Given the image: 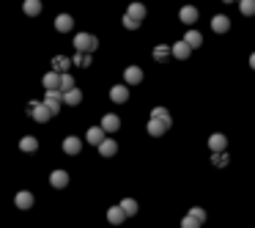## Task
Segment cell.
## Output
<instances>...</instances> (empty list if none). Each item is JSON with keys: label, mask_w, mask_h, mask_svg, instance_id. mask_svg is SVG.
Listing matches in <instances>:
<instances>
[{"label": "cell", "mask_w": 255, "mask_h": 228, "mask_svg": "<svg viewBox=\"0 0 255 228\" xmlns=\"http://www.w3.org/2000/svg\"><path fill=\"white\" fill-rule=\"evenodd\" d=\"M124 80H126V85H138V83H143V69H140V66H126Z\"/></svg>", "instance_id": "cell-9"}, {"label": "cell", "mask_w": 255, "mask_h": 228, "mask_svg": "<svg viewBox=\"0 0 255 228\" xmlns=\"http://www.w3.org/2000/svg\"><path fill=\"white\" fill-rule=\"evenodd\" d=\"M28 113L33 116V121H39V124H47L49 118H52V110H49L44 102H36V99L28 102Z\"/></svg>", "instance_id": "cell-1"}, {"label": "cell", "mask_w": 255, "mask_h": 228, "mask_svg": "<svg viewBox=\"0 0 255 228\" xmlns=\"http://www.w3.org/2000/svg\"><path fill=\"white\" fill-rule=\"evenodd\" d=\"M69 66H71V58H66V55H55V58H52V69H55L58 75L69 72Z\"/></svg>", "instance_id": "cell-22"}, {"label": "cell", "mask_w": 255, "mask_h": 228, "mask_svg": "<svg viewBox=\"0 0 255 228\" xmlns=\"http://www.w3.org/2000/svg\"><path fill=\"white\" fill-rule=\"evenodd\" d=\"M184 42L189 44V47H192V50H198L200 44H203V33H200V30H186Z\"/></svg>", "instance_id": "cell-23"}, {"label": "cell", "mask_w": 255, "mask_h": 228, "mask_svg": "<svg viewBox=\"0 0 255 228\" xmlns=\"http://www.w3.org/2000/svg\"><path fill=\"white\" fill-rule=\"evenodd\" d=\"M74 88V77L69 75V72H63L61 75V91H71Z\"/></svg>", "instance_id": "cell-31"}, {"label": "cell", "mask_w": 255, "mask_h": 228, "mask_svg": "<svg viewBox=\"0 0 255 228\" xmlns=\"http://www.w3.org/2000/svg\"><path fill=\"white\" fill-rule=\"evenodd\" d=\"M99 127H102L104 132H118V129H121V118L113 116V113H107V116L102 118V124H99Z\"/></svg>", "instance_id": "cell-18"}, {"label": "cell", "mask_w": 255, "mask_h": 228, "mask_svg": "<svg viewBox=\"0 0 255 228\" xmlns=\"http://www.w3.org/2000/svg\"><path fill=\"white\" fill-rule=\"evenodd\" d=\"M222 3H239V0H222Z\"/></svg>", "instance_id": "cell-37"}, {"label": "cell", "mask_w": 255, "mask_h": 228, "mask_svg": "<svg viewBox=\"0 0 255 228\" xmlns=\"http://www.w3.org/2000/svg\"><path fill=\"white\" fill-rule=\"evenodd\" d=\"M239 11L244 17H253L255 14V0H239Z\"/></svg>", "instance_id": "cell-30"}, {"label": "cell", "mask_w": 255, "mask_h": 228, "mask_svg": "<svg viewBox=\"0 0 255 228\" xmlns=\"http://www.w3.org/2000/svg\"><path fill=\"white\" fill-rule=\"evenodd\" d=\"M198 17H200V11L195 6H181V11H179V20L184 22V25H195Z\"/></svg>", "instance_id": "cell-7"}, {"label": "cell", "mask_w": 255, "mask_h": 228, "mask_svg": "<svg viewBox=\"0 0 255 228\" xmlns=\"http://www.w3.org/2000/svg\"><path fill=\"white\" fill-rule=\"evenodd\" d=\"M124 28H126V30H138V28H140V22H138V20H132L129 14H124Z\"/></svg>", "instance_id": "cell-35"}, {"label": "cell", "mask_w": 255, "mask_h": 228, "mask_svg": "<svg viewBox=\"0 0 255 228\" xmlns=\"http://www.w3.org/2000/svg\"><path fill=\"white\" fill-rule=\"evenodd\" d=\"M200 226H203V223H200V220H195L192 214H186L184 220H181V228H200Z\"/></svg>", "instance_id": "cell-32"}, {"label": "cell", "mask_w": 255, "mask_h": 228, "mask_svg": "<svg viewBox=\"0 0 255 228\" xmlns=\"http://www.w3.org/2000/svg\"><path fill=\"white\" fill-rule=\"evenodd\" d=\"M104 138H107V132H104L102 127H91V129L85 132V140H88L91 146H99Z\"/></svg>", "instance_id": "cell-13"}, {"label": "cell", "mask_w": 255, "mask_h": 228, "mask_svg": "<svg viewBox=\"0 0 255 228\" xmlns=\"http://www.w3.org/2000/svg\"><path fill=\"white\" fill-rule=\"evenodd\" d=\"M228 162H231V154H225V152H214V154H211V165L225 168Z\"/></svg>", "instance_id": "cell-27"}, {"label": "cell", "mask_w": 255, "mask_h": 228, "mask_svg": "<svg viewBox=\"0 0 255 228\" xmlns=\"http://www.w3.org/2000/svg\"><path fill=\"white\" fill-rule=\"evenodd\" d=\"M170 55H173V52H170L167 44H157V47H154V61H157V63H165Z\"/></svg>", "instance_id": "cell-24"}, {"label": "cell", "mask_w": 255, "mask_h": 228, "mask_svg": "<svg viewBox=\"0 0 255 228\" xmlns=\"http://www.w3.org/2000/svg\"><path fill=\"white\" fill-rule=\"evenodd\" d=\"M49 184L55 187V190H63V187L69 184V173L61 171V168H58V171H52V173H49Z\"/></svg>", "instance_id": "cell-8"}, {"label": "cell", "mask_w": 255, "mask_h": 228, "mask_svg": "<svg viewBox=\"0 0 255 228\" xmlns=\"http://www.w3.org/2000/svg\"><path fill=\"white\" fill-rule=\"evenodd\" d=\"M225 146H228V138L222 132H214L211 138H209V149L211 152H225Z\"/></svg>", "instance_id": "cell-20"}, {"label": "cell", "mask_w": 255, "mask_h": 228, "mask_svg": "<svg viewBox=\"0 0 255 228\" xmlns=\"http://www.w3.org/2000/svg\"><path fill=\"white\" fill-rule=\"evenodd\" d=\"M250 66H253V72H255V52L250 55Z\"/></svg>", "instance_id": "cell-36"}, {"label": "cell", "mask_w": 255, "mask_h": 228, "mask_svg": "<svg viewBox=\"0 0 255 228\" xmlns=\"http://www.w3.org/2000/svg\"><path fill=\"white\" fill-rule=\"evenodd\" d=\"M44 104H47L49 110H52V116H58L61 113V107H63V91H47L44 94Z\"/></svg>", "instance_id": "cell-3"}, {"label": "cell", "mask_w": 255, "mask_h": 228, "mask_svg": "<svg viewBox=\"0 0 255 228\" xmlns=\"http://www.w3.org/2000/svg\"><path fill=\"white\" fill-rule=\"evenodd\" d=\"M170 127H173V118H170V121H162V118H151L145 129H148V135H151V138H162V135H165Z\"/></svg>", "instance_id": "cell-4"}, {"label": "cell", "mask_w": 255, "mask_h": 228, "mask_svg": "<svg viewBox=\"0 0 255 228\" xmlns=\"http://www.w3.org/2000/svg\"><path fill=\"white\" fill-rule=\"evenodd\" d=\"M20 149H22L25 154H33L36 149H39V140H36L33 135H25V138L20 140Z\"/></svg>", "instance_id": "cell-25"}, {"label": "cell", "mask_w": 255, "mask_h": 228, "mask_svg": "<svg viewBox=\"0 0 255 228\" xmlns=\"http://www.w3.org/2000/svg\"><path fill=\"white\" fill-rule=\"evenodd\" d=\"M107 220H110V226H121V223L126 220V212L121 209V203H118V206H110V209H107Z\"/></svg>", "instance_id": "cell-15"}, {"label": "cell", "mask_w": 255, "mask_h": 228, "mask_svg": "<svg viewBox=\"0 0 255 228\" xmlns=\"http://www.w3.org/2000/svg\"><path fill=\"white\" fill-rule=\"evenodd\" d=\"M99 149V154H102V157H116V152H118V143L113 138H104L102 143L96 146Z\"/></svg>", "instance_id": "cell-16"}, {"label": "cell", "mask_w": 255, "mask_h": 228, "mask_svg": "<svg viewBox=\"0 0 255 228\" xmlns=\"http://www.w3.org/2000/svg\"><path fill=\"white\" fill-rule=\"evenodd\" d=\"M14 203H17V209H30V206H33V193L20 190V193L14 195Z\"/></svg>", "instance_id": "cell-17"}, {"label": "cell", "mask_w": 255, "mask_h": 228, "mask_svg": "<svg viewBox=\"0 0 255 228\" xmlns=\"http://www.w3.org/2000/svg\"><path fill=\"white\" fill-rule=\"evenodd\" d=\"M126 14H129L132 20L143 22V20H145V14H148V11H145V6H143V3H129V8H126Z\"/></svg>", "instance_id": "cell-21"}, {"label": "cell", "mask_w": 255, "mask_h": 228, "mask_svg": "<svg viewBox=\"0 0 255 228\" xmlns=\"http://www.w3.org/2000/svg\"><path fill=\"white\" fill-rule=\"evenodd\" d=\"M74 47H77V52H93V50L99 47V39L93 33H77Z\"/></svg>", "instance_id": "cell-2"}, {"label": "cell", "mask_w": 255, "mask_h": 228, "mask_svg": "<svg viewBox=\"0 0 255 228\" xmlns=\"http://www.w3.org/2000/svg\"><path fill=\"white\" fill-rule=\"evenodd\" d=\"M110 99L116 104H124L126 99H129V85H113V88H110Z\"/></svg>", "instance_id": "cell-10"}, {"label": "cell", "mask_w": 255, "mask_h": 228, "mask_svg": "<svg viewBox=\"0 0 255 228\" xmlns=\"http://www.w3.org/2000/svg\"><path fill=\"white\" fill-rule=\"evenodd\" d=\"M71 28H74V20H71V14H58L55 17V30H58V33H69Z\"/></svg>", "instance_id": "cell-11"}, {"label": "cell", "mask_w": 255, "mask_h": 228, "mask_svg": "<svg viewBox=\"0 0 255 228\" xmlns=\"http://www.w3.org/2000/svg\"><path fill=\"white\" fill-rule=\"evenodd\" d=\"M211 30H214V33H228V30H231V17L214 14L211 17Z\"/></svg>", "instance_id": "cell-6"}, {"label": "cell", "mask_w": 255, "mask_h": 228, "mask_svg": "<svg viewBox=\"0 0 255 228\" xmlns=\"http://www.w3.org/2000/svg\"><path fill=\"white\" fill-rule=\"evenodd\" d=\"M189 214H192L195 220L206 223V209H200V206H192V209H189Z\"/></svg>", "instance_id": "cell-34"}, {"label": "cell", "mask_w": 255, "mask_h": 228, "mask_svg": "<svg viewBox=\"0 0 255 228\" xmlns=\"http://www.w3.org/2000/svg\"><path fill=\"white\" fill-rule=\"evenodd\" d=\"M63 152L69 154V157H77V154L83 152V140L80 138H66L63 140Z\"/></svg>", "instance_id": "cell-12"}, {"label": "cell", "mask_w": 255, "mask_h": 228, "mask_svg": "<svg viewBox=\"0 0 255 228\" xmlns=\"http://www.w3.org/2000/svg\"><path fill=\"white\" fill-rule=\"evenodd\" d=\"M71 63H74V66H83V69H88V66H91V52H77V55L71 58Z\"/></svg>", "instance_id": "cell-29"}, {"label": "cell", "mask_w": 255, "mask_h": 228, "mask_svg": "<svg viewBox=\"0 0 255 228\" xmlns=\"http://www.w3.org/2000/svg\"><path fill=\"white\" fill-rule=\"evenodd\" d=\"M80 102H83V91H80V88L63 91V104H69V107H77Z\"/></svg>", "instance_id": "cell-19"}, {"label": "cell", "mask_w": 255, "mask_h": 228, "mask_svg": "<svg viewBox=\"0 0 255 228\" xmlns=\"http://www.w3.org/2000/svg\"><path fill=\"white\" fill-rule=\"evenodd\" d=\"M151 118H162V121H170V113H167L165 107H154V110H151Z\"/></svg>", "instance_id": "cell-33"}, {"label": "cell", "mask_w": 255, "mask_h": 228, "mask_svg": "<svg viewBox=\"0 0 255 228\" xmlns=\"http://www.w3.org/2000/svg\"><path fill=\"white\" fill-rule=\"evenodd\" d=\"M42 83H44V88H47V91H55V88L61 91V75L52 69V72H47V75L42 77Z\"/></svg>", "instance_id": "cell-14"}, {"label": "cell", "mask_w": 255, "mask_h": 228, "mask_svg": "<svg viewBox=\"0 0 255 228\" xmlns=\"http://www.w3.org/2000/svg\"><path fill=\"white\" fill-rule=\"evenodd\" d=\"M22 11H25L28 17H36L39 11H42V0H25V3H22Z\"/></svg>", "instance_id": "cell-26"}, {"label": "cell", "mask_w": 255, "mask_h": 228, "mask_svg": "<svg viewBox=\"0 0 255 228\" xmlns=\"http://www.w3.org/2000/svg\"><path fill=\"white\" fill-rule=\"evenodd\" d=\"M121 209L126 212V217H132V214H138V201H135V198H124V201H121Z\"/></svg>", "instance_id": "cell-28"}, {"label": "cell", "mask_w": 255, "mask_h": 228, "mask_svg": "<svg viewBox=\"0 0 255 228\" xmlns=\"http://www.w3.org/2000/svg\"><path fill=\"white\" fill-rule=\"evenodd\" d=\"M170 52H173V58H176V61H186V58L192 55V47H189V44L181 39V42H176V44L170 47Z\"/></svg>", "instance_id": "cell-5"}]
</instances>
